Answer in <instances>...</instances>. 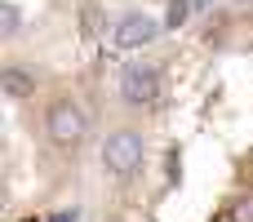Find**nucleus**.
<instances>
[{
	"mask_svg": "<svg viewBox=\"0 0 253 222\" xmlns=\"http://www.w3.org/2000/svg\"><path fill=\"white\" fill-rule=\"evenodd\" d=\"M191 18H196V4H191V0H169V4H165V18H160V22H165L169 31H182Z\"/></svg>",
	"mask_w": 253,
	"mask_h": 222,
	"instance_id": "6",
	"label": "nucleus"
},
{
	"mask_svg": "<svg viewBox=\"0 0 253 222\" xmlns=\"http://www.w3.org/2000/svg\"><path fill=\"white\" fill-rule=\"evenodd\" d=\"M49 222H76V214H58V218H49Z\"/></svg>",
	"mask_w": 253,
	"mask_h": 222,
	"instance_id": "10",
	"label": "nucleus"
},
{
	"mask_svg": "<svg viewBox=\"0 0 253 222\" xmlns=\"http://www.w3.org/2000/svg\"><path fill=\"white\" fill-rule=\"evenodd\" d=\"M236 222H253V196H240V205H236Z\"/></svg>",
	"mask_w": 253,
	"mask_h": 222,
	"instance_id": "8",
	"label": "nucleus"
},
{
	"mask_svg": "<svg viewBox=\"0 0 253 222\" xmlns=\"http://www.w3.org/2000/svg\"><path fill=\"white\" fill-rule=\"evenodd\" d=\"M147 165V138L138 129H111L102 142V169L116 182H133Z\"/></svg>",
	"mask_w": 253,
	"mask_h": 222,
	"instance_id": "2",
	"label": "nucleus"
},
{
	"mask_svg": "<svg viewBox=\"0 0 253 222\" xmlns=\"http://www.w3.org/2000/svg\"><path fill=\"white\" fill-rule=\"evenodd\" d=\"M40 129H44V142L62 156L80 151V142L89 138V116L80 111L76 98H49L44 102V116H40Z\"/></svg>",
	"mask_w": 253,
	"mask_h": 222,
	"instance_id": "1",
	"label": "nucleus"
},
{
	"mask_svg": "<svg viewBox=\"0 0 253 222\" xmlns=\"http://www.w3.org/2000/svg\"><path fill=\"white\" fill-rule=\"evenodd\" d=\"M18 27H22V4H18V0H4V9H0V31H4V40H13Z\"/></svg>",
	"mask_w": 253,
	"mask_h": 222,
	"instance_id": "7",
	"label": "nucleus"
},
{
	"mask_svg": "<svg viewBox=\"0 0 253 222\" xmlns=\"http://www.w3.org/2000/svg\"><path fill=\"white\" fill-rule=\"evenodd\" d=\"M156 36H160V22H156L151 13H142V9H129V13H120V18L111 22V40H116V49H125V53L147 49Z\"/></svg>",
	"mask_w": 253,
	"mask_h": 222,
	"instance_id": "4",
	"label": "nucleus"
},
{
	"mask_svg": "<svg viewBox=\"0 0 253 222\" xmlns=\"http://www.w3.org/2000/svg\"><path fill=\"white\" fill-rule=\"evenodd\" d=\"M116 89H120V102H125V107L142 111V107H151V102L165 93V71H160L156 62H129V67L120 71Z\"/></svg>",
	"mask_w": 253,
	"mask_h": 222,
	"instance_id": "3",
	"label": "nucleus"
},
{
	"mask_svg": "<svg viewBox=\"0 0 253 222\" xmlns=\"http://www.w3.org/2000/svg\"><path fill=\"white\" fill-rule=\"evenodd\" d=\"M0 89H4V98H36V89H40V76L31 71V67H18V62H9L4 71H0Z\"/></svg>",
	"mask_w": 253,
	"mask_h": 222,
	"instance_id": "5",
	"label": "nucleus"
},
{
	"mask_svg": "<svg viewBox=\"0 0 253 222\" xmlns=\"http://www.w3.org/2000/svg\"><path fill=\"white\" fill-rule=\"evenodd\" d=\"M191 4H196V13H205V9H213L218 0H191Z\"/></svg>",
	"mask_w": 253,
	"mask_h": 222,
	"instance_id": "9",
	"label": "nucleus"
}]
</instances>
